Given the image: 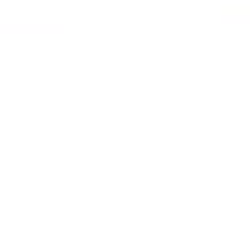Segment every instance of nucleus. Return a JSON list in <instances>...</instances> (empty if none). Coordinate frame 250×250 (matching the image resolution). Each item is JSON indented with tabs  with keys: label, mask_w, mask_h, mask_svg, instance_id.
Masks as SVG:
<instances>
[]
</instances>
